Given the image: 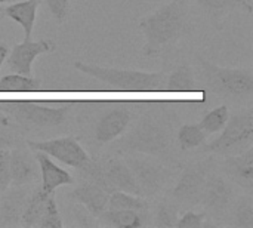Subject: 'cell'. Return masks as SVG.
Masks as SVG:
<instances>
[{
	"mask_svg": "<svg viewBox=\"0 0 253 228\" xmlns=\"http://www.w3.org/2000/svg\"><path fill=\"white\" fill-rule=\"evenodd\" d=\"M206 132L200 128V125H193V123H187L182 125L178 131H176V145L181 151H188V150H194L199 148L200 145H203V142L206 141Z\"/></svg>",
	"mask_w": 253,
	"mask_h": 228,
	"instance_id": "27",
	"label": "cell"
},
{
	"mask_svg": "<svg viewBox=\"0 0 253 228\" xmlns=\"http://www.w3.org/2000/svg\"><path fill=\"white\" fill-rule=\"evenodd\" d=\"M4 128H9V126L0 125V148H13L16 145H21V138Z\"/></svg>",
	"mask_w": 253,
	"mask_h": 228,
	"instance_id": "35",
	"label": "cell"
},
{
	"mask_svg": "<svg viewBox=\"0 0 253 228\" xmlns=\"http://www.w3.org/2000/svg\"><path fill=\"white\" fill-rule=\"evenodd\" d=\"M215 166L216 162L212 156L203 160L191 162L184 166L175 187L169 191V194L181 206V209H190L200 205L206 178L209 172L215 169Z\"/></svg>",
	"mask_w": 253,
	"mask_h": 228,
	"instance_id": "9",
	"label": "cell"
},
{
	"mask_svg": "<svg viewBox=\"0 0 253 228\" xmlns=\"http://www.w3.org/2000/svg\"><path fill=\"white\" fill-rule=\"evenodd\" d=\"M74 68L95 77L116 91L125 92H160L166 89L168 74L163 71H139V70H123V68H110L99 67L82 61L74 62Z\"/></svg>",
	"mask_w": 253,
	"mask_h": 228,
	"instance_id": "4",
	"label": "cell"
},
{
	"mask_svg": "<svg viewBox=\"0 0 253 228\" xmlns=\"http://www.w3.org/2000/svg\"><path fill=\"white\" fill-rule=\"evenodd\" d=\"M25 145L34 151H43L49 157L59 160L61 163L79 171L82 169L89 160L90 154L84 150V147L79 142V139L73 135L61 137L47 141H31L28 139Z\"/></svg>",
	"mask_w": 253,
	"mask_h": 228,
	"instance_id": "10",
	"label": "cell"
},
{
	"mask_svg": "<svg viewBox=\"0 0 253 228\" xmlns=\"http://www.w3.org/2000/svg\"><path fill=\"white\" fill-rule=\"evenodd\" d=\"M188 0H169L153 13L139 19L138 25L144 34L142 53L154 58L172 49L191 30Z\"/></svg>",
	"mask_w": 253,
	"mask_h": 228,
	"instance_id": "2",
	"label": "cell"
},
{
	"mask_svg": "<svg viewBox=\"0 0 253 228\" xmlns=\"http://www.w3.org/2000/svg\"><path fill=\"white\" fill-rule=\"evenodd\" d=\"M40 228H62L64 227V221L62 217L59 214L58 205H56V199H55V193H50L47 200H46V208H44V214L39 223Z\"/></svg>",
	"mask_w": 253,
	"mask_h": 228,
	"instance_id": "30",
	"label": "cell"
},
{
	"mask_svg": "<svg viewBox=\"0 0 253 228\" xmlns=\"http://www.w3.org/2000/svg\"><path fill=\"white\" fill-rule=\"evenodd\" d=\"M10 185H31L40 181L39 163L27 147L16 145L10 150L9 156Z\"/></svg>",
	"mask_w": 253,
	"mask_h": 228,
	"instance_id": "14",
	"label": "cell"
},
{
	"mask_svg": "<svg viewBox=\"0 0 253 228\" xmlns=\"http://www.w3.org/2000/svg\"><path fill=\"white\" fill-rule=\"evenodd\" d=\"M42 0H22V1H13L3 7L4 16L13 19L24 28V40H31V33L34 28L37 9L40 6Z\"/></svg>",
	"mask_w": 253,
	"mask_h": 228,
	"instance_id": "19",
	"label": "cell"
},
{
	"mask_svg": "<svg viewBox=\"0 0 253 228\" xmlns=\"http://www.w3.org/2000/svg\"><path fill=\"white\" fill-rule=\"evenodd\" d=\"M0 125H1V126H10V120H9V117L3 113L1 107H0Z\"/></svg>",
	"mask_w": 253,
	"mask_h": 228,
	"instance_id": "37",
	"label": "cell"
},
{
	"mask_svg": "<svg viewBox=\"0 0 253 228\" xmlns=\"http://www.w3.org/2000/svg\"><path fill=\"white\" fill-rule=\"evenodd\" d=\"M56 43L52 39H40L37 42L33 40H24L22 43H18L13 46V49L7 53L6 61L7 68L13 73L31 76L33 62L39 55L55 52Z\"/></svg>",
	"mask_w": 253,
	"mask_h": 228,
	"instance_id": "12",
	"label": "cell"
},
{
	"mask_svg": "<svg viewBox=\"0 0 253 228\" xmlns=\"http://www.w3.org/2000/svg\"><path fill=\"white\" fill-rule=\"evenodd\" d=\"M176 116L172 108L157 105L142 111L132 120L123 138L116 142L114 150L120 154L139 153L154 157L168 165L182 168L176 156Z\"/></svg>",
	"mask_w": 253,
	"mask_h": 228,
	"instance_id": "1",
	"label": "cell"
},
{
	"mask_svg": "<svg viewBox=\"0 0 253 228\" xmlns=\"http://www.w3.org/2000/svg\"><path fill=\"white\" fill-rule=\"evenodd\" d=\"M208 218V212H194V211H187L182 214V217H179L176 228H202L205 227Z\"/></svg>",
	"mask_w": 253,
	"mask_h": 228,
	"instance_id": "31",
	"label": "cell"
},
{
	"mask_svg": "<svg viewBox=\"0 0 253 228\" xmlns=\"http://www.w3.org/2000/svg\"><path fill=\"white\" fill-rule=\"evenodd\" d=\"M230 119V110L227 105H219L213 110H211L199 123L200 128L206 132V135L218 134L224 129Z\"/></svg>",
	"mask_w": 253,
	"mask_h": 228,
	"instance_id": "28",
	"label": "cell"
},
{
	"mask_svg": "<svg viewBox=\"0 0 253 228\" xmlns=\"http://www.w3.org/2000/svg\"><path fill=\"white\" fill-rule=\"evenodd\" d=\"M165 91H169V92H194V91H197L193 67L187 62L178 65L166 77V89Z\"/></svg>",
	"mask_w": 253,
	"mask_h": 228,
	"instance_id": "24",
	"label": "cell"
},
{
	"mask_svg": "<svg viewBox=\"0 0 253 228\" xmlns=\"http://www.w3.org/2000/svg\"><path fill=\"white\" fill-rule=\"evenodd\" d=\"M7 53H9V47H7L4 43H1V45H0V68H1V65H3V62L6 61Z\"/></svg>",
	"mask_w": 253,
	"mask_h": 228,
	"instance_id": "36",
	"label": "cell"
},
{
	"mask_svg": "<svg viewBox=\"0 0 253 228\" xmlns=\"http://www.w3.org/2000/svg\"><path fill=\"white\" fill-rule=\"evenodd\" d=\"M148 212L126 211V209H105L96 220L108 227L141 228L147 226Z\"/></svg>",
	"mask_w": 253,
	"mask_h": 228,
	"instance_id": "21",
	"label": "cell"
},
{
	"mask_svg": "<svg viewBox=\"0 0 253 228\" xmlns=\"http://www.w3.org/2000/svg\"><path fill=\"white\" fill-rule=\"evenodd\" d=\"M151 208L147 197L135 196L126 191H113L108 197L107 209H126V211H138L148 212Z\"/></svg>",
	"mask_w": 253,
	"mask_h": 228,
	"instance_id": "25",
	"label": "cell"
},
{
	"mask_svg": "<svg viewBox=\"0 0 253 228\" xmlns=\"http://www.w3.org/2000/svg\"><path fill=\"white\" fill-rule=\"evenodd\" d=\"M73 218L76 221V224L79 227L83 228H89V227H95L96 226V218L84 208L79 203V206H74L73 208Z\"/></svg>",
	"mask_w": 253,
	"mask_h": 228,
	"instance_id": "34",
	"label": "cell"
},
{
	"mask_svg": "<svg viewBox=\"0 0 253 228\" xmlns=\"http://www.w3.org/2000/svg\"><path fill=\"white\" fill-rule=\"evenodd\" d=\"M46 4L56 22L61 24L65 21L70 9V0H46Z\"/></svg>",
	"mask_w": 253,
	"mask_h": 228,
	"instance_id": "33",
	"label": "cell"
},
{
	"mask_svg": "<svg viewBox=\"0 0 253 228\" xmlns=\"http://www.w3.org/2000/svg\"><path fill=\"white\" fill-rule=\"evenodd\" d=\"M13 1H18V0H0V6L4 3H13Z\"/></svg>",
	"mask_w": 253,
	"mask_h": 228,
	"instance_id": "38",
	"label": "cell"
},
{
	"mask_svg": "<svg viewBox=\"0 0 253 228\" xmlns=\"http://www.w3.org/2000/svg\"><path fill=\"white\" fill-rule=\"evenodd\" d=\"M3 18H4V13H3V7L0 6V22L3 21Z\"/></svg>",
	"mask_w": 253,
	"mask_h": 228,
	"instance_id": "39",
	"label": "cell"
},
{
	"mask_svg": "<svg viewBox=\"0 0 253 228\" xmlns=\"http://www.w3.org/2000/svg\"><path fill=\"white\" fill-rule=\"evenodd\" d=\"M135 108L126 102L99 104L98 110H93L87 120H90L89 141L93 145L104 147L120 138L135 119Z\"/></svg>",
	"mask_w": 253,
	"mask_h": 228,
	"instance_id": "6",
	"label": "cell"
},
{
	"mask_svg": "<svg viewBox=\"0 0 253 228\" xmlns=\"http://www.w3.org/2000/svg\"><path fill=\"white\" fill-rule=\"evenodd\" d=\"M132 171L142 197H156L162 193L169 181L175 177L179 168L168 165L154 157H135L132 154H122Z\"/></svg>",
	"mask_w": 253,
	"mask_h": 228,
	"instance_id": "7",
	"label": "cell"
},
{
	"mask_svg": "<svg viewBox=\"0 0 253 228\" xmlns=\"http://www.w3.org/2000/svg\"><path fill=\"white\" fill-rule=\"evenodd\" d=\"M181 206L172 199L170 194L163 196L154 208L153 226L160 228L176 227V223L181 217Z\"/></svg>",
	"mask_w": 253,
	"mask_h": 228,
	"instance_id": "23",
	"label": "cell"
},
{
	"mask_svg": "<svg viewBox=\"0 0 253 228\" xmlns=\"http://www.w3.org/2000/svg\"><path fill=\"white\" fill-rule=\"evenodd\" d=\"M9 148H0V193L10 185V169H9Z\"/></svg>",
	"mask_w": 253,
	"mask_h": 228,
	"instance_id": "32",
	"label": "cell"
},
{
	"mask_svg": "<svg viewBox=\"0 0 253 228\" xmlns=\"http://www.w3.org/2000/svg\"><path fill=\"white\" fill-rule=\"evenodd\" d=\"M30 191V185H9L0 193V227L21 226V217Z\"/></svg>",
	"mask_w": 253,
	"mask_h": 228,
	"instance_id": "15",
	"label": "cell"
},
{
	"mask_svg": "<svg viewBox=\"0 0 253 228\" xmlns=\"http://www.w3.org/2000/svg\"><path fill=\"white\" fill-rule=\"evenodd\" d=\"M233 226L239 228H253V200L249 194L239 199L234 205Z\"/></svg>",
	"mask_w": 253,
	"mask_h": 228,
	"instance_id": "29",
	"label": "cell"
},
{
	"mask_svg": "<svg viewBox=\"0 0 253 228\" xmlns=\"http://www.w3.org/2000/svg\"><path fill=\"white\" fill-rule=\"evenodd\" d=\"M200 205L215 218H224L234 205V187L231 181L212 169L206 178Z\"/></svg>",
	"mask_w": 253,
	"mask_h": 228,
	"instance_id": "11",
	"label": "cell"
},
{
	"mask_svg": "<svg viewBox=\"0 0 253 228\" xmlns=\"http://www.w3.org/2000/svg\"><path fill=\"white\" fill-rule=\"evenodd\" d=\"M0 107L9 120L25 131L61 126L71 113V102L67 101H1Z\"/></svg>",
	"mask_w": 253,
	"mask_h": 228,
	"instance_id": "3",
	"label": "cell"
},
{
	"mask_svg": "<svg viewBox=\"0 0 253 228\" xmlns=\"http://www.w3.org/2000/svg\"><path fill=\"white\" fill-rule=\"evenodd\" d=\"M40 86V79L18 73L6 74L0 79V92H37Z\"/></svg>",
	"mask_w": 253,
	"mask_h": 228,
	"instance_id": "26",
	"label": "cell"
},
{
	"mask_svg": "<svg viewBox=\"0 0 253 228\" xmlns=\"http://www.w3.org/2000/svg\"><path fill=\"white\" fill-rule=\"evenodd\" d=\"M34 157L39 163V171H40V177H42L40 188L46 194L53 193L61 185H73L76 182L74 178L71 177V174L62 168H59L56 163H53L52 159L46 153L36 151Z\"/></svg>",
	"mask_w": 253,
	"mask_h": 228,
	"instance_id": "17",
	"label": "cell"
},
{
	"mask_svg": "<svg viewBox=\"0 0 253 228\" xmlns=\"http://www.w3.org/2000/svg\"><path fill=\"white\" fill-rule=\"evenodd\" d=\"M199 6L209 15L215 28H221L222 21L233 10L240 9L248 15H252L253 7L248 0H196Z\"/></svg>",
	"mask_w": 253,
	"mask_h": 228,
	"instance_id": "20",
	"label": "cell"
},
{
	"mask_svg": "<svg viewBox=\"0 0 253 228\" xmlns=\"http://www.w3.org/2000/svg\"><path fill=\"white\" fill-rule=\"evenodd\" d=\"M99 160L104 169V175L113 191H126L135 196H142L132 171L120 153L114 151L110 154H102L99 156Z\"/></svg>",
	"mask_w": 253,
	"mask_h": 228,
	"instance_id": "13",
	"label": "cell"
},
{
	"mask_svg": "<svg viewBox=\"0 0 253 228\" xmlns=\"http://www.w3.org/2000/svg\"><path fill=\"white\" fill-rule=\"evenodd\" d=\"M55 193V191H53ZM49 194H46L40 185L36 188H31L22 217H21V226L25 228L39 227V223L44 214V208H46V200H47Z\"/></svg>",
	"mask_w": 253,
	"mask_h": 228,
	"instance_id": "22",
	"label": "cell"
},
{
	"mask_svg": "<svg viewBox=\"0 0 253 228\" xmlns=\"http://www.w3.org/2000/svg\"><path fill=\"white\" fill-rule=\"evenodd\" d=\"M253 141V110L246 108L242 113L228 119L222 134L203 147V153L228 156L230 153L243 151L252 145Z\"/></svg>",
	"mask_w": 253,
	"mask_h": 228,
	"instance_id": "8",
	"label": "cell"
},
{
	"mask_svg": "<svg viewBox=\"0 0 253 228\" xmlns=\"http://www.w3.org/2000/svg\"><path fill=\"white\" fill-rule=\"evenodd\" d=\"M70 197L84 206L95 218H98L108 205V197L110 193H107L104 188H101L96 184L87 182V181H80V185L76 187L71 193Z\"/></svg>",
	"mask_w": 253,
	"mask_h": 228,
	"instance_id": "18",
	"label": "cell"
},
{
	"mask_svg": "<svg viewBox=\"0 0 253 228\" xmlns=\"http://www.w3.org/2000/svg\"><path fill=\"white\" fill-rule=\"evenodd\" d=\"M200 76L206 86L218 96L234 102L249 101L253 95V71L251 68H228L212 64L197 55Z\"/></svg>",
	"mask_w": 253,
	"mask_h": 228,
	"instance_id": "5",
	"label": "cell"
},
{
	"mask_svg": "<svg viewBox=\"0 0 253 228\" xmlns=\"http://www.w3.org/2000/svg\"><path fill=\"white\" fill-rule=\"evenodd\" d=\"M221 169L224 175L240 185L245 191L251 193L253 190V147H248L239 154L225 156L221 162Z\"/></svg>",
	"mask_w": 253,
	"mask_h": 228,
	"instance_id": "16",
	"label": "cell"
}]
</instances>
